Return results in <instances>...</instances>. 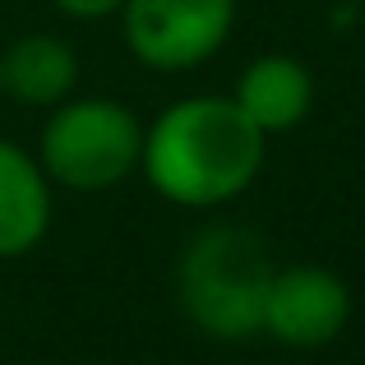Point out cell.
Masks as SVG:
<instances>
[{"label":"cell","instance_id":"6da1fadb","mask_svg":"<svg viewBox=\"0 0 365 365\" xmlns=\"http://www.w3.org/2000/svg\"><path fill=\"white\" fill-rule=\"evenodd\" d=\"M268 139L227 93H185L143 120L139 176L158 199L185 213H217L255 190Z\"/></svg>","mask_w":365,"mask_h":365},{"label":"cell","instance_id":"7a4b0ae2","mask_svg":"<svg viewBox=\"0 0 365 365\" xmlns=\"http://www.w3.org/2000/svg\"><path fill=\"white\" fill-rule=\"evenodd\" d=\"M273 245L245 222L213 217L195 227L171 264V296L185 324L208 342H250L264 324Z\"/></svg>","mask_w":365,"mask_h":365},{"label":"cell","instance_id":"3957f363","mask_svg":"<svg viewBox=\"0 0 365 365\" xmlns=\"http://www.w3.org/2000/svg\"><path fill=\"white\" fill-rule=\"evenodd\" d=\"M46 180L65 195H107L139 176L143 120L130 102L102 93H74L42 111L33 143Z\"/></svg>","mask_w":365,"mask_h":365},{"label":"cell","instance_id":"277c9868","mask_svg":"<svg viewBox=\"0 0 365 365\" xmlns=\"http://www.w3.org/2000/svg\"><path fill=\"white\" fill-rule=\"evenodd\" d=\"M241 0H125L116 24L134 65L153 74H190L227 51Z\"/></svg>","mask_w":365,"mask_h":365},{"label":"cell","instance_id":"5b68a950","mask_svg":"<svg viewBox=\"0 0 365 365\" xmlns=\"http://www.w3.org/2000/svg\"><path fill=\"white\" fill-rule=\"evenodd\" d=\"M351 324V287L329 264H277L264 296L259 338L292 351H319Z\"/></svg>","mask_w":365,"mask_h":365},{"label":"cell","instance_id":"8992f818","mask_svg":"<svg viewBox=\"0 0 365 365\" xmlns=\"http://www.w3.org/2000/svg\"><path fill=\"white\" fill-rule=\"evenodd\" d=\"M227 98L264 139H277V134H292L310 120L319 83H314L310 61H301L292 51H264L241 65Z\"/></svg>","mask_w":365,"mask_h":365},{"label":"cell","instance_id":"52a82bcc","mask_svg":"<svg viewBox=\"0 0 365 365\" xmlns=\"http://www.w3.org/2000/svg\"><path fill=\"white\" fill-rule=\"evenodd\" d=\"M83 61L79 46L61 33H19L0 46V98L28 111H51L79 93Z\"/></svg>","mask_w":365,"mask_h":365},{"label":"cell","instance_id":"ba28073f","mask_svg":"<svg viewBox=\"0 0 365 365\" xmlns=\"http://www.w3.org/2000/svg\"><path fill=\"white\" fill-rule=\"evenodd\" d=\"M56 185L33 148L0 134V264L33 255L51 236Z\"/></svg>","mask_w":365,"mask_h":365},{"label":"cell","instance_id":"9c48e42d","mask_svg":"<svg viewBox=\"0 0 365 365\" xmlns=\"http://www.w3.org/2000/svg\"><path fill=\"white\" fill-rule=\"evenodd\" d=\"M125 0H51L56 14H65L70 24H102V19H116Z\"/></svg>","mask_w":365,"mask_h":365}]
</instances>
